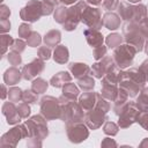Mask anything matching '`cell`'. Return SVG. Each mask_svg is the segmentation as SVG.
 Wrapping results in <instances>:
<instances>
[{
  "label": "cell",
  "instance_id": "cell-1",
  "mask_svg": "<svg viewBox=\"0 0 148 148\" xmlns=\"http://www.w3.org/2000/svg\"><path fill=\"white\" fill-rule=\"evenodd\" d=\"M117 14L125 22L140 23L141 21L148 17V7L143 3H130V2H119L117 8Z\"/></svg>",
  "mask_w": 148,
  "mask_h": 148
},
{
  "label": "cell",
  "instance_id": "cell-2",
  "mask_svg": "<svg viewBox=\"0 0 148 148\" xmlns=\"http://www.w3.org/2000/svg\"><path fill=\"white\" fill-rule=\"evenodd\" d=\"M59 98L60 105H61V113H60V120L64 121L66 125L76 121H83L84 118V110L76 101L68 99L64 95H61Z\"/></svg>",
  "mask_w": 148,
  "mask_h": 148
},
{
  "label": "cell",
  "instance_id": "cell-3",
  "mask_svg": "<svg viewBox=\"0 0 148 148\" xmlns=\"http://www.w3.org/2000/svg\"><path fill=\"white\" fill-rule=\"evenodd\" d=\"M123 37L125 43L135 47L138 52H141L145 46V37L139 28L138 23L134 22H125L123 27Z\"/></svg>",
  "mask_w": 148,
  "mask_h": 148
},
{
  "label": "cell",
  "instance_id": "cell-4",
  "mask_svg": "<svg viewBox=\"0 0 148 148\" xmlns=\"http://www.w3.org/2000/svg\"><path fill=\"white\" fill-rule=\"evenodd\" d=\"M46 121L47 119L42 113L28 118V120L24 121V125L27 126L29 132L28 138H38L44 140L49 135V127Z\"/></svg>",
  "mask_w": 148,
  "mask_h": 148
},
{
  "label": "cell",
  "instance_id": "cell-5",
  "mask_svg": "<svg viewBox=\"0 0 148 148\" xmlns=\"http://www.w3.org/2000/svg\"><path fill=\"white\" fill-rule=\"evenodd\" d=\"M136 53H138V51L135 50L134 46L125 43V44H120L119 46H117L114 49L112 58H113L114 64L119 68L125 69L133 64V60H134V57Z\"/></svg>",
  "mask_w": 148,
  "mask_h": 148
},
{
  "label": "cell",
  "instance_id": "cell-6",
  "mask_svg": "<svg viewBox=\"0 0 148 148\" xmlns=\"http://www.w3.org/2000/svg\"><path fill=\"white\" fill-rule=\"evenodd\" d=\"M29 136L28 128L24 124H16L13 128L6 132L0 139L1 148H15L16 145L22 140Z\"/></svg>",
  "mask_w": 148,
  "mask_h": 148
},
{
  "label": "cell",
  "instance_id": "cell-7",
  "mask_svg": "<svg viewBox=\"0 0 148 148\" xmlns=\"http://www.w3.org/2000/svg\"><path fill=\"white\" fill-rule=\"evenodd\" d=\"M39 108H40V113L47 120L60 119L61 105H60L59 98H56L50 95L43 96L39 101Z\"/></svg>",
  "mask_w": 148,
  "mask_h": 148
},
{
  "label": "cell",
  "instance_id": "cell-8",
  "mask_svg": "<svg viewBox=\"0 0 148 148\" xmlns=\"http://www.w3.org/2000/svg\"><path fill=\"white\" fill-rule=\"evenodd\" d=\"M88 6V2L86 0H79L76 3L72 5L68 8V15H67V20L65 21V23L62 24V28L66 31H73L76 29L77 24L81 22V16H82V12L83 9Z\"/></svg>",
  "mask_w": 148,
  "mask_h": 148
},
{
  "label": "cell",
  "instance_id": "cell-9",
  "mask_svg": "<svg viewBox=\"0 0 148 148\" xmlns=\"http://www.w3.org/2000/svg\"><path fill=\"white\" fill-rule=\"evenodd\" d=\"M66 134L72 143H81L89 136V127L84 121H76L66 125Z\"/></svg>",
  "mask_w": 148,
  "mask_h": 148
},
{
  "label": "cell",
  "instance_id": "cell-10",
  "mask_svg": "<svg viewBox=\"0 0 148 148\" xmlns=\"http://www.w3.org/2000/svg\"><path fill=\"white\" fill-rule=\"evenodd\" d=\"M42 16H43L42 1L38 0H29L27 5L20 10V18L24 22L34 23L37 22Z\"/></svg>",
  "mask_w": 148,
  "mask_h": 148
},
{
  "label": "cell",
  "instance_id": "cell-11",
  "mask_svg": "<svg viewBox=\"0 0 148 148\" xmlns=\"http://www.w3.org/2000/svg\"><path fill=\"white\" fill-rule=\"evenodd\" d=\"M141 111L136 108L135 102H127L121 113L118 116V126L120 128H128L131 125L136 123V118Z\"/></svg>",
  "mask_w": 148,
  "mask_h": 148
},
{
  "label": "cell",
  "instance_id": "cell-12",
  "mask_svg": "<svg viewBox=\"0 0 148 148\" xmlns=\"http://www.w3.org/2000/svg\"><path fill=\"white\" fill-rule=\"evenodd\" d=\"M81 22L90 29L99 30L103 27V18L101 15V10L98 8H94L88 5L82 12Z\"/></svg>",
  "mask_w": 148,
  "mask_h": 148
},
{
  "label": "cell",
  "instance_id": "cell-13",
  "mask_svg": "<svg viewBox=\"0 0 148 148\" xmlns=\"http://www.w3.org/2000/svg\"><path fill=\"white\" fill-rule=\"evenodd\" d=\"M106 114L108 113H105L102 110H99V109L94 106L91 110L86 111L83 120H84L86 125L89 127V130L95 131V130H98L108 120Z\"/></svg>",
  "mask_w": 148,
  "mask_h": 148
},
{
  "label": "cell",
  "instance_id": "cell-14",
  "mask_svg": "<svg viewBox=\"0 0 148 148\" xmlns=\"http://www.w3.org/2000/svg\"><path fill=\"white\" fill-rule=\"evenodd\" d=\"M45 68V61L40 58H35L29 64L24 65L22 67V77L27 81H31L36 79L37 75H39Z\"/></svg>",
  "mask_w": 148,
  "mask_h": 148
},
{
  "label": "cell",
  "instance_id": "cell-15",
  "mask_svg": "<svg viewBox=\"0 0 148 148\" xmlns=\"http://www.w3.org/2000/svg\"><path fill=\"white\" fill-rule=\"evenodd\" d=\"M114 64L113 61V58L112 57H109V56H105L103 57L101 60H97L96 62L92 64V66L90 67L91 68V74L96 79H102L104 76V74L106 73V71Z\"/></svg>",
  "mask_w": 148,
  "mask_h": 148
},
{
  "label": "cell",
  "instance_id": "cell-16",
  "mask_svg": "<svg viewBox=\"0 0 148 148\" xmlns=\"http://www.w3.org/2000/svg\"><path fill=\"white\" fill-rule=\"evenodd\" d=\"M1 111H2V114L6 117L7 124L9 125H16L22 119V117L17 112V105H15L14 102H10V101L5 102L2 104Z\"/></svg>",
  "mask_w": 148,
  "mask_h": 148
},
{
  "label": "cell",
  "instance_id": "cell-17",
  "mask_svg": "<svg viewBox=\"0 0 148 148\" xmlns=\"http://www.w3.org/2000/svg\"><path fill=\"white\" fill-rule=\"evenodd\" d=\"M83 35H84V37H86L87 43H88L92 49L103 45V43L105 42L104 36L102 35V32H101L99 30H96V29H90V28H88V29H86V30L83 31Z\"/></svg>",
  "mask_w": 148,
  "mask_h": 148
},
{
  "label": "cell",
  "instance_id": "cell-18",
  "mask_svg": "<svg viewBox=\"0 0 148 148\" xmlns=\"http://www.w3.org/2000/svg\"><path fill=\"white\" fill-rule=\"evenodd\" d=\"M118 86L124 91H126L130 97H136L139 95L140 90H141V88L133 80H131L130 77H127V76L124 75V72H123V75H121V79H120Z\"/></svg>",
  "mask_w": 148,
  "mask_h": 148
},
{
  "label": "cell",
  "instance_id": "cell-19",
  "mask_svg": "<svg viewBox=\"0 0 148 148\" xmlns=\"http://www.w3.org/2000/svg\"><path fill=\"white\" fill-rule=\"evenodd\" d=\"M96 98H97V92L89 90V91H83L80 96H79V104L82 106V109L84 111H89L91 110L95 104H96Z\"/></svg>",
  "mask_w": 148,
  "mask_h": 148
},
{
  "label": "cell",
  "instance_id": "cell-20",
  "mask_svg": "<svg viewBox=\"0 0 148 148\" xmlns=\"http://www.w3.org/2000/svg\"><path fill=\"white\" fill-rule=\"evenodd\" d=\"M102 18H103V25H104L108 30L114 31V30H117V29L120 28L121 18H120V16H119L117 13L106 12V13L103 15Z\"/></svg>",
  "mask_w": 148,
  "mask_h": 148
},
{
  "label": "cell",
  "instance_id": "cell-21",
  "mask_svg": "<svg viewBox=\"0 0 148 148\" xmlns=\"http://www.w3.org/2000/svg\"><path fill=\"white\" fill-rule=\"evenodd\" d=\"M124 75L130 77L131 80H133L141 89L145 87V84L147 83L146 80V75L143 74V72L140 69V67H130L128 69L124 71Z\"/></svg>",
  "mask_w": 148,
  "mask_h": 148
},
{
  "label": "cell",
  "instance_id": "cell-22",
  "mask_svg": "<svg viewBox=\"0 0 148 148\" xmlns=\"http://www.w3.org/2000/svg\"><path fill=\"white\" fill-rule=\"evenodd\" d=\"M22 77V71H20L16 66H12L7 68L3 73V82L7 86H15L21 81Z\"/></svg>",
  "mask_w": 148,
  "mask_h": 148
},
{
  "label": "cell",
  "instance_id": "cell-23",
  "mask_svg": "<svg viewBox=\"0 0 148 148\" xmlns=\"http://www.w3.org/2000/svg\"><path fill=\"white\" fill-rule=\"evenodd\" d=\"M68 71L75 79H81L91 72V68L84 62H71L68 64Z\"/></svg>",
  "mask_w": 148,
  "mask_h": 148
},
{
  "label": "cell",
  "instance_id": "cell-24",
  "mask_svg": "<svg viewBox=\"0 0 148 148\" xmlns=\"http://www.w3.org/2000/svg\"><path fill=\"white\" fill-rule=\"evenodd\" d=\"M72 77H73V75H71L68 72L60 71V72L56 73L50 79V84L52 87H54V88H62L66 83L72 82Z\"/></svg>",
  "mask_w": 148,
  "mask_h": 148
},
{
  "label": "cell",
  "instance_id": "cell-25",
  "mask_svg": "<svg viewBox=\"0 0 148 148\" xmlns=\"http://www.w3.org/2000/svg\"><path fill=\"white\" fill-rule=\"evenodd\" d=\"M53 60L57 62V64H60V65H64V64H67L68 62V59H69V51L68 49L65 46V45H57L54 47V51H53Z\"/></svg>",
  "mask_w": 148,
  "mask_h": 148
},
{
  "label": "cell",
  "instance_id": "cell-26",
  "mask_svg": "<svg viewBox=\"0 0 148 148\" xmlns=\"http://www.w3.org/2000/svg\"><path fill=\"white\" fill-rule=\"evenodd\" d=\"M60 40H61V32L57 29H52L47 31L43 37L44 44L50 47H56L57 45H59Z\"/></svg>",
  "mask_w": 148,
  "mask_h": 148
},
{
  "label": "cell",
  "instance_id": "cell-27",
  "mask_svg": "<svg viewBox=\"0 0 148 148\" xmlns=\"http://www.w3.org/2000/svg\"><path fill=\"white\" fill-rule=\"evenodd\" d=\"M119 90L118 84H112V83H102V89H101V95L106 98L109 102H113L114 98L117 97Z\"/></svg>",
  "mask_w": 148,
  "mask_h": 148
},
{
  "label": "cell",
  "instance_id": "cell-28",
  "mask_svg": "<svg viewBox=\"0 0 148 148\" xmlns=\"http://www.w3.org/2000/svg\"><path fill=\"white\" fill-rule=\"evenodd\" d=\"M61 95H64L68 99L76 101V99H79V96H80V88L75 83L68 82L62 87V94Z\"/></svg>",
  "mask_w": 148,
  "mask_h": 148
},
{
  "label": "cell",
  "instance_id": "cell-29",
  "mask_svg": "<svg viewBox=\"0 0 148 148\" xmlns=\"http://www.w3.org/2000/svg\"><path fill=\"white\" fill-rule=\"evenodd\" d=\"M135 105L140 111H148V87H143L135 99Z\"/></svg>",
  "mask_w": 148,
  "mask_h": 148
},
{
  "label": "cell",
  "instance_id": "cell-30",
  "mask_svg": "<svg viewBox=\"0 0 148 148\" xmlns=\"http://www.w3.org/2000/svg\"><path fill=\"white\" fill-rule=\"evenodd\" d=\"M67 15H68V8L65 5H60L57 6L53 12V20L59 24H64L65 21L67 20Z\"/></svg>",
  "mask_w": 148,
  "mask_h": 148
},
{
  "label": "cell",
  "instance_id": "cell-31",
  "mask_svg": "<svg viewBox=\"0 0 148 148\" xmlns=\"http://www.w3.org/2000/svg\"><path fill=\"white\" fill-rule=\"evenodd\" d=\"M124 37L118 32H111L105 37V44L108 49H116L120 44H123Z\"/></svg>",
  "mask_w": 148,
  "mask_h": 148
},
{
  "label": "cell",
  "instance_id": "cell-32",
  "mask_svg": "<svg viewBox=\"0 0 148 148\" xmlns=\"http://www.w3.org/2000/svg\"><path fill=\"white\" fill-rule=\"evenodd\" d=\"M49 84H50V82H47L43 77H36L31 82V89L38 95L44 94V92H46V90L49 88Z\"/></svg>",
  "mask_w": 148,
  "mask_h": 148
},
{
  "label": "cell",
  "instance_id": "cell-33",
  "mask_svg": "<svg viewBox=\"0 0 148 148\" xmlns=\"http://www.w3.org/2000/svg\"><path fill=\"white\" fill-rule=\"evenodd\" d=\"M77 86L82 91H89L92 90L95 87V79L91 75H86L81 79H77Z\"/></svg>",
  "mask_w": 148,
  "mask_h": 148
},
{
  "label": "cell",
  "instance_id": "cell-34",
  "mask_svg": "<svg viewBox=\"0 0 148 148\" xmlns=\"http://www.w3.org/2000/svg\"><path fill=\"white\" fill-rule=\"evenodd\" d=\"M13 42H14V39H13V37L10 36V35H8V34H1V36H0V46H1V58L6 54V52H7V50L12 46V44H13Z\"/></svg>",
  "mask_w": 148,
  "mask_h": 148
},
{
  "label": "cell",
  "instance_id": "cell-35",
  "mask_svg": "<svg viewBox=\"0 0 148 148\" xmlns=\"http://www.w3.org/2000/svg\"><path fill=\"white\" fill-rule=\"evenodd\" d=\"M58 2H60V0H43L42 1V7H43V15L44 16H49L51 15L56 7L58 6Z\"/></svg>",
  "mask_w": 148,
  "mask_h": 148
},
{
  "label": "cell",
  "instance_id": "cell-36",
  "mask_svg": "<svg viewBox=\"0 0 148 148\" xmlns=\"http://www.w3.org/2000/svg\"><path fill=\"white\" fill-rule=\"evenodd\" d=\"M22 95H23V90L18 87L10 86V88L8 89V99L10 102L17 103V102L22 101Z\"/></svg>",
  "mask_w": 148,
  "mask_h": 148
},
{
  "label": "cell",
  "instance_id": "cell-37",
  "mask_svg": "<svg viewBox=\"0 0 148 148\" xmlns=\"http://www.w3.org/2000/svg\"><path fill=\"white\" fill-rule=\"evenodd\" d=\"M119 126L118 124L113 123V121H110V120H106L104 124H103V132L109 135V136H114L118 134V131H119Z\"/></svg>",
  "mask_w": 148,
  "mask_h": 148
},
{
  "label": "cell",
  "instance_id": "cell-38",
  "mask_svg": "<svg viewBox=\"0 0 148 148\" xmlns=\"http://www.w3.org/2000/svg\"><path fill=\"white\" fill-rule=\"evenodd\" d=\"M32 32V27L29 24V22H23L18 25V29H17V35L20 38L22 39H27L30 34Z\"/></svg>",
  "mask_w": 148,
  "mask_h": 148
},
{
  "label": "cell",
  "instance_id": "cell-39",
  "mask_svg": "<svg viewBox=\"0 0 148 148\" xmlns=\"http://www.w3.org/2000/svg\"><path fill=\"white\" fill-rule=\"evenodd\" d=\"M95 108L102 110L103 112L108 113L110 111V103L106 98H104L101 92H97V98H96V104H95Z\"/></svg>",
  "mask_w": 148,
  "mask_h": 148
},
{
  "label": "cell",
  "instance_id": "cell-40",
  "mask_svg": "<svg viewBox=\"0 0 148 148\" xmlns=\"http://www.w3.org/2000/svg\"><path fill=\"white\" fill-rule=\"evenodd\" d=\"M38 99V94H36L32 89H25L23 90L22 95V102H25L28 104H35Z\"/></svg>",
  "mask_w": 148,
  "mask_h": 148
},
{
  "label": "cell",
  "instance_id": "cell-41",
  "mask_svg": "<svg viewBox=\"0 0 148 148\" xmlns=\"http://www.w3.org/2000/svg\"><path fill=\"white\" fill-rule=\"evenodd\" d=\"M25 40H27L28 46H30V47H37V46L40 45L43 38H42V36L39 35V32H37V31H32V32L30 34V36H29Z\"/></svg>",
  "mask_w": 148,
  "mask_h": 148
},
{
  "label": "cell",
  "instance_id": "cell-42",
  "mask_svg": "<svg viewBox=\"0 0 148 148\" xmlns=\"http://www.w3.org/2000/svg\"><path fill=\"white\" fill-rule=\"evenodd\" d=\"M7 60H8V62H9L12 66H18V65L22 64L21 53L10 50V52H8V54H7Z\"/></svg>",
  "mask_w": 148,
  "mask_h": 148
},
{
  "label": "cell",
  "instance_id": "cell-43",
  "mask_svg": "<svg viewBox=\"0 0 148 148\" xmlns=\"http://www.w3.org/2000/svg\"><path fill=\"white\" fill-rule=\"evenodd\" d=\"M52 56V51H51V47L47 46V45H43V46H39L38 50H37V57L43 59L44 61L45 60H49Z\"/></svg>",
  "mask_w": 148,
  "mask_h": 148
},
{
  "label": "cell",
  "instance_id": "cell-44",
  "mask_svg": "<svg viewBox=\"0 0 148 148\" xmlns=\"http://www.w3.org/2000/svg\"><path fill=\"white\" fill-rule=\"evenodd\" d=\"M27 45H28L27 42H24L22 38H17V39H14V42H13V44L10 46V50L12 51H16L18 53H22L25 50Z\"/></svg>",
  "mask_w": 148,
  "mask_h": 148
},
{
  "label": "cell",
  "instance_id": "cell-45",
  "mask_svg": "<svg viewBox=\"0 0 148 148\" xmlns=\"http://www.w3.org/2000/svg\"><path fill=\"white\" fill-rule=\"evenodd\" d=\"M17 112L18 114L22 117V118H28L30 116V112H31V109H30V105L25 102H22V103H18L17 104Z\"/></svg>",
  "mask_w": 148,
  "mask_h": 148
},
{
  "label": "cell",
  "instance_id": "cell-46",
  "mask_svg": "<svg viewBox=\"0 0 148 148\" xmlns=\"http://www.w3.org/2000/svg\"><path fill=\"white\" fill-rule=\"evenodd\" d=\"M106 52H108V46L101 45V46H97V47H95L92 50V57L97 61V60H101L103 57H105Z\"/></svg>",
  "mask_w": 148,
  "mask_h": 148
},
{
  "label": "cell",
  "instance_id": "cell-47",
  "mask_svg": "<svg viewBox=\"0 0 148 148\" xmlns=\"http://www.w3.org/2000/svg\"><path fill=\"white\" fill-rule=\"evenodd\" d=\"M136 123L145 128L146 131H148V111H141L136 118Z\"/></svg>",
  "mask_w": 148,
  "mask_h": 148
},
{
  "label": "cell",
  "instance_id": "cell-48",
  "mask_svg": "<svg viewBox=\"0 0 148 148\" xmlns=\"http://www.w3.org/2000/svg\"><path fill=\"white\" fill-rule=\"evenodd\" d=\"M118 5H119V0H103V2H102V7L106 12L116 10L118 8Z\"/></svg>",
  "mask_w": 148,
  "mask_h": 148
},
{
  "label": "cell",
  "instance_id": "cell-49",
  "mask_svg": "<svg viewBox=\"0 0 148 148\" xmlns=\"http://www.w3.org/2000/svg\"><path fill=\"white\" fill-rule=\"evenodd\" d=\"M42 139L38 138H27V146L28 147H42Z\"/></svg>",
  "mask_w": 148,
  "mask_h": 148
},
{
  "label": "cell",
  "instance_id": "cell-50",
  "mask_svg": "<svg viewBox=\"0 0 148 148\" xmlns=\"http://www.w3.org/2000/svg\"><path fill=\"white\" fill-rule=\"evenodd\" d=\"M9 16H10V9H9V7L2 3L0 6V18L1 20H6Z\"/></svg>",
  "mask_w": 148,
  "mask_h": 148
},
{
  "label": "cell",
  "instance_id": "cell-51",
  "mask_svg": "<svg viewBox=\"0 0 148 148\" xmlns=\"http://www.w3.org/2000/svg\"><path fill=\"white\" fill-rule=\"evenodd\" d=\"M10 30V22L8 18L6 20H0V32L1 34H7Z\"/></svg>",
  "mask_w": 148,
  "mask_h": 148
},
{
  "label": "cell",
  "instance_id": "cell-52",
  "mask_svg": "<svg viewBox=\"0 0 148 148\" xmlns=\"http://www.w3.org/2000/svg\"><path fill=\"white\" fill-rule=\"evenodd\" d=\"M139 28H140V30H141L143 37L148 39V17L139 23Z\"/></svg>",
  "mask_w": 148,
  "mask_h": 148
},
{
  "label": "cell",
  "instance_id": "cell-53",
  "mask_svg": "<svg viewBox=\"0 0 148 148\" xmlns=\"http://www.w3.org/2000/svg\"><path fill=\"white\" fill-rule=\"evenodd\" d=\"M101 146L105 148V147H117L118 145H117V142L113 139H111V138H104L102 140V142H101Z\"/></svg>",
  "mask_w": 148,
  "mask_h": 148
},
{
  "label": "cell",
  "instance_id": "cell-54",
  "mask_svg": "<svg viewBox=\"0 0 148 148\" xmlns=\"http://www.w3.org/2000/svg\"><path fill=\"white\" fill-rule=\"evenodd\" d=\"M139 67H140V69L143 72V74L146 75V80H147V82H148V58H147L146 60H143L142 64H141Z\"/></svg>",
  "mask_w": 148,
  "mask_h": 148
},
{
  "label": "cell",
  "instance_id": "cell-55",
  "mask_svg": "<svg viewBox=\"0 0 148 148\" xmlns=\"http://www.w3.org/2000/svg\"><path fill=\"white\" fill-rule=\"evenodd\" d=\"M8 96V89H7V84L3 83L1 86V98L2 99H6V97Z\"/></svg>",
  "mask_w": 148,
  "mask_h": 148
},
{
  "label": "cell",
  "instance_id": "cell-56",
  "mask_svg": "<svg viewBox=\"0 0 148 148\" xmlns=\"http://www.w3.org/2000/svg\"><path fill=\"white\" fill-rule=\"evenodd\" d=\"M89 5H91V6H99V5H102V2H103V0H86Z\"/></svg>",
  "mask_w": 148,
  "mask_h": 148
},
{
  "label": "cell",
  "instance_id": "cell-57",
  "mask_svg": "<svg viewBox=\"0 0 148 148\" xmlns=\"http://www.w3.org/2000/svg\"><path fill=\"white\" fill-rule=\"evenodd\" d=\"M79 0H60L61 5H65V6H68V5H74Z\"/></svg>",
  "mask_w": 148,
  "mask_h": 148
},
{
  "label": "cell",
  "instance_id": "cell-58",
  "mask_svg": "<svg viewBox=\"0 0 148 148\" xmlns=\"http://www.w3.org/2000/svg\"><path fill=\"white\" fill-rule=\"evenodd\" d=\"M139 147H140V148H148V138H145V139L141 141V143L139 145Z\"/></svg>",
  "mask_w": 148,
  "mask_h": 148
},
{
  "label": "cell",
  "instance_id": "cell-59",
  "mask_svg": "<svg viewBox=\"0 0 148 148\" xmlns=\"http://www.w3.org/2000/svg\"><path fill=\"white\" fill-rule=\"evenodd\" d=\"M143 50H145V52H146V54L148 56V39L145 42V46H143Z\"/></svg>",
  "mask_w": 148,
  "mask_h": 148
},
{
  "label": "cell",
  "instance_id": "cell-60",
  "mask_svg": "<svg viewBox=\"0 0 148 148\" xmlns=\"http://www.w3.org/2000/svg\"><path fill=\"white\" fill-rule=\"evenodd\" d=\"M127 1H128L130 3H134V5H135V3H139L141 0H127Z\"/></svg>",
  "mask_w": 148,
  "mask_h": 148
}]
</instances>
